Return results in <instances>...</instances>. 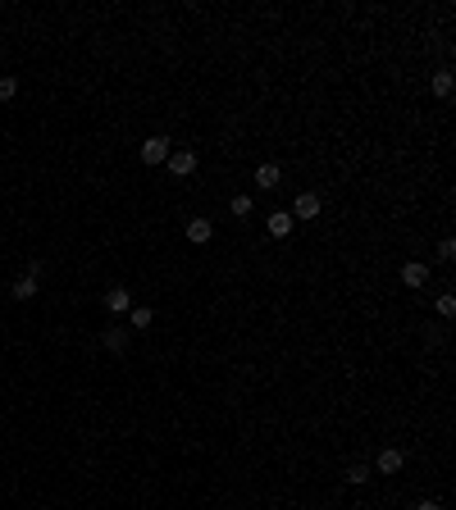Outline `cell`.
<instances>
[{"label":"cell","mask_w":456,"mask_h":510,"mask_svg":"<svg viewBox=\"0 0 456 510\" xmlns=\"http://www.w3.org/2000/svg\"><path fill=\"white\" fill-rule=\"evenodd\" d=\"M210 237H215V224H210V219H187V242L206 246Z\"/></svg>","instance_id":"5b68a950"},{"label":"cell","mask_w":456,"mask_h":510,"mask_svg":"<svg viewBox=\"0 0 456 510\" xmlns=\"http://www.w3.org/2000/svg\"><path fill=\"white\" fill-rule=\"evenodd\" d=\"M438 315H443V319L456 315V296H438Z\"/></svg>","instance_id":"e0dca14e"},{"label":"cell","mask_w":456,"mask_h":510,"mask_svg":"<svg viewBox=\"0 0 456 510\" xmlns=\"http://www.w3.org/2000/svg\"><path fill=\"white\" fill-rule=\"evenodd\" d=\"M402 465H406V451H402V446H383L379 456H374V469H379V474H397Z\"/></svg>","instance_id":"3957f363"},{"label":"cell","mask_w":456,"mask_h":510,"mask_svg":"<svg viewBox=\"0 0 456 510\" xmlns=\"http://www.w3.org/2000/svg\"><path fill=\"white\" fill-rule=\"evenodd\" d=\"M288 215H292V219H319V192H301Z\"/></svg>","instance_id":"277c9868"},{"label":"cell","mask_w":456,"mask_h":510,"mask_svg":"<svg viewBox=\"0 0 456 510\" xmlns=\"http://www.w3.org/2000/svg\"><path fill=\"white\" fill-rule=\"evenodd\" d=\"M169 174L174 178H187V174H196V151H187V146H178V151H169Z\"/></svg>","instance_id":"7a4b0ae2"},{"label":"cell","mask_w":456,"mask_h":510,"mask_svg":"<svg viewBox=\"0 0 456 510\" xmlns=\"http://www.w3.org/2000/svg\"><path fill=\"white\" fill-rule=\"evenodd\" d=\"M169 151H174V141L155 132V137L141 141V164H164V160H169Z\"/></svg>","instance_id":"6da1fadb"},{"label":"cell","mask_w":456,"mask_h":510,"mask_svg":"<svg viewBox=\"0 0 456 510\" xmlns=\"http://www.w3.org/2000/svg\"><path fill=\"white\" fill-rule=\"evenodd\" d=\"M402 282H406V287H424V282H429V264H424V260L402 264Z\"/></svg>","instance_id":"52a82bcc"},{"label":"cell","mask_w":456,"mask_h":510,"mask_svg":"<svg viewBox=\"0 0 456 510\" xmlns=\"http://www.w3.org/2000/svg\"><path fill=\"white\" fill-rule=\"evenodd\" d=\"M415 510H443V506H438V501H420V506H415Z\"/></svg>","instance_id":"d6986e66"},{"label":"cell","mask_w":456,"mask_h":510,"mask_svg":"<svg viewBox=\"0 0 456 510\" xmlns=\"http://www.w3.org/2000/svg\"><path fill=\"white\" fill-rule=\"evenodd\" d=\"M14 96H19V78L5 73V78H0V100H14Z\"/></svg>","instance_id":"2e32d148"},{"label":"cell","mask_w":456,"mask_h":510,"mask_svg":"<svg viewBox=\"0 0 456 510\" xmlns=\"http://www.w3.org/2000/svg\"><path fill=\"white\" fill-rule=\"evenodd\" d=\"M452 87H456V82H452V69H438V73H434V82H429V91H434L438 100H447V96H452Z\"/></svg>","instance_id":"8fae6325"},{"label":"cell","mask_w":456,"mask_h":510,"mask_svg":"<svg viewBox=\"0 0 456 510\" xmlns=\"http://www.w3.org/2000/svg\"><path fill=\"white\" fill-rule=\"evenodd\" d=\"M128 324L132 328H151L155 324V310H151V305H132V310H128Z\"/></svg>","instance_id":"4fadbf2b"},{"label":"cell","mask_w":456,"mask_h":510,"mask_svg":"<svg viewBox=\"0 0 456 510\" xmlns=\"http://www.w3.org/2000/svg\"><path fill=\"white\" fill-rule=\"evenodd\" d=\"M369 478H374V469H369V465H360V460L347 469V483H356V488H360V483H369Z\"/></svg>","instance_id":"9a60e30c"},{"label":"cell","mask_w":456,"mask_h":510,"mask_svg":"<svg viewBox=\"0 0 456 510\" xmlns=\"http://www.w3.org/2000/svg\"><path fill=\"white\" fill-rule=\"evenodd\" d=\"M105 310H109V315H123V310H132L128 287H109V292H105Z\"/></svg>","instance_id":"ba28073f"},{"label":"cell","mask_w":456,"mask_h":510,"mask_svg":"<svg viewBox=\"0 0 456 510\" xmlns=\"http://www.w3.org/2000/svg\"><path fill=\"white\" fill-rule=\"evenodd\" d=\"M452 255H456V242L443 237V242H438V260H452Z\"/></svg>","instance_id":"ac0fdd59"},{"label":"cell","mask_w":456,"mask_h":510,"mask_svg":"<svg viewBox=\"0 0 456 510\" xmlns=\"http://www.w3.org/2000/svg\"><path fill=\"white\" fill-rule=\"evenodd\" d=\"M279 183H283V169H279V164H261V169H256V187H261V192H274Z\"/></svg>","instance_id":"9c48e42d"},{"label":"cell","mask_w":456,"mask_h":510,"mask_svg":"<svg viewBox=\"0 0 456 510\" xmlns=\"http://www.w3.org/2000/svg\"><path fill=\"white\" fill-rule=\"evenodd\" d=\"M228 210H233V215H238V219H247L251 210H256V201H251L247 192H238V196H233V201H228Z\"/></svg>","instance_id":"5bb4252c"},{"label":"cell","mask_w":456,"mask_h":510,"mask_svg":"<svg viewBox=\"0 0 456 510\" xmlns=\"http://www.w3.org/2000/svg\"><path fill=\"white\" fill-rule=\"evenodd\" d=\"M100 347H105V351H114V356H119V351L128 347V328H105V333H100Z\"/></svg>","instance_id":"30bf717a"},{"label":"cell","mask_w":456,"mask_h":510,"mask_svg":"<svg viewBox=\"0 0 456 510\" xmlns=\"http://www.w3.org/2000/svg\"><path fill=\"white\" fill-rule=\"evenodd\" d=\"M10 296H14V301H33V296H37V278H28V273H23V278H14Z\"/></svg>","instance_id":"7c38bea8"},{"label":"cell","mask_w":456,"mask_h":510,"mask_svg":"<svg viewBox=\"0 0 456 510\" xmlns=\"http://www.w3.org/2000/svg\"><path fill=\"white\" fill-rule=\"evenodd\" d=\"M265 228H270V237H288V233L297 228V219L288 215V210H274V215H270V224H265Z\"/></svg>","instance_id":"8992f818"}]
</instances>
